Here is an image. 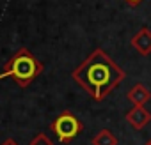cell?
I'll return each instance as SVG.
<instances>
[{
  "label": "cell",
  "instance_id": "5b68a950",
  "mask_svg": "<svg viewBox=\"0 0 151 145\" xmlns=\"http://www.w3.org/2000/svg\"><path fill=\"white\" fill-rule=\"evenodd\" d=\"M132 46L140 53V55H149L151 53V30L147 27H142L133 37H132Z\"/></svg>",
  "mask_w": 151,
  "mask_h": 145
},
{
  "label": "cell",
  "instance_id": "3957f363",
  "mask_svg": "<svg viewBox=\"0 0 151 145\" xmlns=\"http://www.w3.org/2000/svg\"><path fill=\"white\" fill-rule=\"evenodd\" d=\"M52 131L57 134V138H59L62 143H68V141H71L73 138L78 136V133L82 131V122L75 117L73 113L64 112V113H60V115L53 120Z\"/></svg>",
  "mask_w": 151,
  "mask_h": 145
},
{
  "label": "cell",
  "instance_id": "52a82bcc",
  "mask_svg": "<svg viewBox=\"0 0 151 145\" xmlns=\"http://www.w3.org/2000/svg\"><path fill=\"white\" fill-rule=\"evenodd\" d=\"M93 145H117V138L112 131L109 129H101L94 138H93Z\"/></svg>",
  "mask_w": 151,
  "mask_h": 145
},
{
  "label": "cell",
  "instance_id": "7a4b0ae2",
  "mask_svg": "<svg viewBox=\"0 0 151 145\" xmlns=\"http://www.w3.org/2000/svg\"><path fill=\"white\" fill-rule=\"evenodd\" d=\"M43 71V64L29 51V50H20L14 53V57L7 62L6 69L0 72V80L2 78H14L20 87H29Z\"/></svg>",
  "mask_w": 151,
  "mask_h": 145
},
{
  "label": "cell",
  "instance_id": "8992f818",
  "mask_svg": "<svg viewBox=\"0 0 151 145\" xmlns=\"http://www.w3.org/2000/svg\"><path fill=\"white\" fill-rule=\"evenodd\" d=\"M149 99H151V92L144 85H140V83L133 85L128 90V101L133 103V106H144Z\"/></svg>",
  "mask_w": 151,
  "mask_h": 145
},
{
  "label": "cell",
  "instance_id": "30bf717a",
  "mask_svg": "<svg viewBox=\"0 0 151 145\" xmlns=\"http://www.w3.org/2000/svg\"><path fill=\"white\" fill-rule=\"evenodd\" d=\"M126 2H130V4H139L140 0H126Z\"/></svg>",
  "mask_w": 151,
  "mask_h": 145
},
{
  "label": "cell",
  "instance_id": "ba28073f",
  "mask_svg": "<svg viewBox=\"0 0 151 145\" xmlns=\"http://www.w3.org/2000/svg\"><path fill=\"white\" fill-rule=\"evenodd\" d=\"M29 145H53V141H52L45 133H39V134H36V136L30 140Z\"/></svg>",
  "mask_w": 151,
  "mask_h": 145
},
{
  "label": "cell",
  "instance_id": "277c9868",
  "mask_svg": "<svg viewBox=\"0 0 151 145\" xmlns=\"http://www.w3.org/2000/svg\"><path fill=\"white\" fill-rule=\"evenodd\" d=\"M126 122L133 127V129H142L151 122V113L149 110H146L144 106H133L128 113H126Z\"/></svg>",
  "mask_w": 151,
  "mask_h": 145
},
{
  "label": "cell",
  "instance_id": "8fae6325",
  "mask_svg": "<svg viewBox=\"0 0 151 145\" xmlns=\"http://www.w3.org/2000/svg\"><path fill=\"white\" fill-rule=\"evenodd\" d=\"M146 145H151V140H149V141H147V143H146Z\"/></svg>",
  "mask_w": 151,
  "mask_h": 145
},
{
  "label": "cell",
  "instance_id": "6da1fadb",
  "mask_svg": "<svg viewBox=\"0 0 151 145\" xmlns=\"http://www.w3.org/2000/svg\"><path fill=\"white\" fill-rule=\"evenodd\" d=\"M73 80L94 101H101L124 80V72L103 50H94L73 71Z\"/></svg>",
  "mask_w": 151,
  "mask_h": 145
},
{
  "label": "cell",
  "instance_id": "9c48e42d",
  "mask_svg": "<svg viewBox=\"0 0 151 145\" xmlns=\"http://www.w3.org/2000/svg\"><path fill=\"white\" fill-rule=\"evenodd\" d=\"M0 145H18V143H16L14 140H11V138H7L6 141H2V143H0Z\"/></svg>",
  "mask_w": 151,
  "mask_h": 145
}]
</instances>
